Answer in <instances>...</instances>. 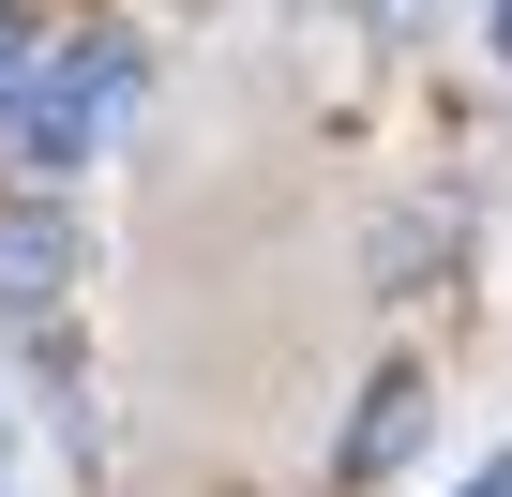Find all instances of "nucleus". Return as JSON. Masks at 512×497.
I'll use <instances>...</instances> for the list:
<instances>
[{
    "instance_id": "39448f33",
    "label": "nucleus",
    "mask_w": 512,
    "mask_h": 497,
    "mask_svg": "<svg viewBox=\"0 0 512 497\" xmlns=\"http://www.w3.org/2000/svg\"><path fill=\"white\" fill-rule=\"evenodd\" d=\"M347 16H377V31H422V16H437V0H347Z\"/></svg>"
},
{
    "instance_id": "423d86ee",
    "label": "nucleus",
    "mask_w": 512,
    "mask_h": 497,
    "mask_svg": "<svg viewBox=\"0 0 512 497\" xmlns=\"http://www.w3.org/2000/svg\"><path fill=\"white\" fill-rule=\"evenodd\" d=\"M452 497H512V452H497V467H467V482H452Z\"/></svg>"
},
{
    "instance_id": "f03ea898",
    "label": "nucleus",
    "mask_w": 512,
    "mask_h": 497,
    "mask_svg": "<svg viewBox=\"0 0 512 497\" xmlns=\"http://www.w3.org/2000/svg\"><path fill=\"white\" fill-rule=\"evenodd\" d=\"M76 272H91V226L61 211V181H31V196H0V317H61L76 302Z\"/></svg>"
},
{
    "instance_id": "20e7f679",
    "label": "nucleus",
    "mask_w": 512,
    "mask_h": 497,
    "mask_svg": "<svg viewBox=\"0 0 512 497\" xmlns=\"http://www.w3.org/2000/svg\"><path fill=\"white\" fill-rule=\"evenodd\" d=\"M16 76H31V0H0V106H16Z\"/></svg>"
},
{
    "instance_id": "7ed1b4c3",
    "label": "nucleus",
    "mask_w": 512,
    "mask_h": 497,
    "mask_svg": "<svg viewBox=\"0 0 512 497\" xmlns=\"http://www.w3.org/2000/svg\"><path fill=\"white\" fill-rule=\"evenodd\" d=\"M422 422H437V377H407V362H392V377L347 407V437H332V482H347V497H362V482H392V467L422 452Z\"/></svg>"
},
{
    "instance_id": "0eeeda50",
    "label": "nucleus",
    "mask_w": 512,
    "mask_h": 497,
    "mask_svg": "<svg viewBox=\"0 0 512 497\" xmlns=\"http://www.w3.org/2000/svg\"><path fill=\"white\" fill-rule=\"evenodd\" d=\"M0 452H16V407H0Z\"/></svg>"
},
{
    "instance_id": "f257e3e1",
    "label": "nucleus",
    "mask_w": 512,
    "mask_h": 497,
    "mask_svg": "<svg viewBox=\"0 0 512 497\" xmlns=\"http://www.w3.org/2000/svg\"><path fill=\"white\" fill-rule=\"evenodd\" d=\"M136 106H151V61H136L121 31H106V46H61V61L31 46L16 106H0V166H16V181H76V166L136 121Z\"/></svg>"
}]
</instances>
